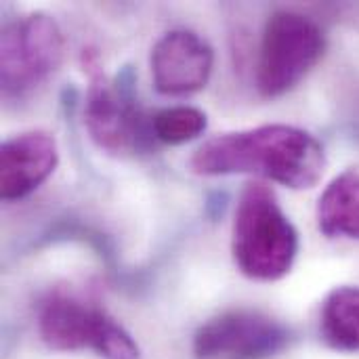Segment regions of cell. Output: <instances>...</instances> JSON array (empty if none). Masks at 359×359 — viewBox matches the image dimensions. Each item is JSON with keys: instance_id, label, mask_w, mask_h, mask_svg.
Here are the masks:
<instances>
[{"instance_id": "obj_6", "label": "cell", "mask_w": 359, "mask_h": 359, "mask_svg": "<svg viewBox=\"0 0 359 359\" xmlns=\"http://www.w3.org/2000/svg\"><path fill=\"white\" fill-rule=\"evenodd\" d=\"M288 343V330L273 318L238 309L206 322L194 337L198 359H267Z\"/></svg>"}, {"instance_id": "obj_3", "label": "cell", "mask_w": 359, "mask_h": 359, "mask_svg": "<svg viewBox=\"0 0 359 359\" xmlns=\"http://www.w3.org/2000/svg\"><path fill=\"white\" fill-rule=\"evenodd\" d=\"M324 29L294 11L273 13L263 29L257 86L265 97H282L292 90L324 57Z\"/></svg>"}, {"instance_id": "obj_12", "label": "cell", "mask_w": 359, "mask_h": 359, "mask_svg": "<svg viewBox=\"0 0 359 359\" xmlns=\"http://www.w3.org/2000/svg\"><path fill=\"white\" fill-rule=\"evenodd\" d=\"M208 126V118L202 109L179 105L158 111L151 118V133L160 143L183 145L198 139Z\"/></svg>"}, {"instance_id": "obj_5", "label": "cell", "mask_w": 359, "mask_h": 359, "mask_svg": "<svg viewBox=\"0 0 359 359\" xmlns=\"http://www.w3.org/2000/svg\"><path fill=\"white\" fill-rule=\"evenodd\" d=\"M63 36L53 17L32 13L4 25L0 36V84L6 97L29 93L57 72Z\"/></svg>"}, {"instance_id": "obj_11", "label": "cell", "mask_w": 359, "mask_h": 359, "mask_svg": "<svg viewBox=\"0 0 359 359\" xmlns=\"http://www.w3.org/2000/svg\"><path fill=\"white\" fill-rule=\"evenodd\" d=\"M320 330L328 347L359 351V286H339L326 297Z\"/></svg>"}, {"instance_id": "obj_2", "label": "cell", "mask_w": 359, "mask_h": 359, "mask_svg": "<svg viewBox=\"0 0 359 359\" xmlns=\"http://www.w3.org/2000/svg\"><path fill=\"white\" fill-rule=\"evenodd\" d=\"M231 252L238 269L259 282H276L290 273L299 255V233L282 210L273 189L265 183H248L240 196Z\"/></svg>"}, {"instance_id": "obj_8", "label": "cell", "mask_w": 359, "mask_h": 359, "mask_svg": "<svg viewBox=\"0 0 359 359\" xmlns=\"http://www.w3.org/2000/svg\"><path fill=\"white\" fill-rule=\"evenodd\" d=\"M149 65L158 93L191 95L208 84L215 67V53L196 32L172 29L154 44Z\"/></svg>"}, {"instance_id": "obj_1", "label": "cell", "mask_w": 359, "mask_h": 359, "mask_svg": "<svg viewBox=\"0 0 359 359\" xmlns=\"http://www.w3.org/2000/svg\"><path fill=\"white\" fill-rule=\"evenodd\" d=\"M202 177L257 175L290 189H311L324 175V145L307 130L265 124L225 133L200 145L189 162Z\"/></svg>"}, {"instance_id": "obj_9", "label": "cell", "mask_w": 359, "mask_h": 359, "mask_svg": "<svg viewBox=\"0 0 359 359\" xmlns=\"http://www.w3.org/2000/svg\"><path fill=\"white\" fill-rule=\"evenodd\" d=\"M59 147L50 133L27 130L6 139L0 147V194L21 200L38 189L57 168Z\"/></svg>"}, {"instance_id": "obj_10", "label": "cell", "mask_w": 359, "mask_h": 359, "mask_svg": "<svg viewBox=\"0 0 359 359\" xmlns=\"http://www.w3.org/2000/svg\"><path fill=\"white\" fill-rule=\"evenodd\" d=\"M318 227L326 238L359 240V170H345L318 202Z\"/></svg>"}, {"instance_id": "obj_7", "label": "cell", "mask_w": 359, "mask_h": 359, "mask_svg": "<svg viewBox=\"0 0 359 359\" xmlns=\"http://www.w3.org/2000/svg\"><path fill=\"white\" fill-rule=\"evenodd\" d=\"M90 84L84 105V122L93 141L109 154H133L141 149L147 141V130L141 111L133 99L114 82L105 78L103 72L93 63Z\"/></svg>"}, {"instance_id": "obj_4", "label": "cell", "mask_w": 359, "mask_h": 359, "mask_svg": "<svg viewBox=\"0 0 359 359\" xmlns=\"http://www.w3.org/2000/svg\"><path fill=\"white\" fill-rule=\"evenodd\" d=\"M38 330L55 351L93 349L105 359H139L137 343L114 318L74 294H48L38 309Z\"/></svg>"}]
</instances>
